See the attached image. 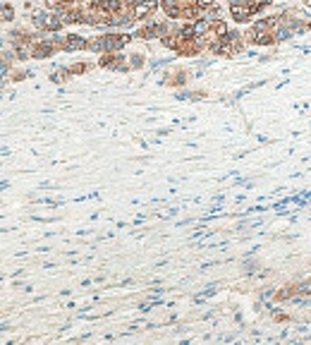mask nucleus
Listing matches in <instances>:
<instances>
[{
	"mask_svg": "<svg viewBox=\"0 0 311 345\" xmlns=\"http://www.w3.org/2000/svg\"><path fill=\"white\" fill-rule=\"evenodd\" d=\"M271 5V0H228L230 17L237 24H251L258 14L266 12Z\"/></svg>",
	"mask_w": 311,
	"mask_h": 345,
	"instance_id": "obj_1",
	"label": "nucleus"
},
{
	"mask_svg": "<svg viewBox=\"0 0 311 345\" xmlns=\"http://www.w3.org/2000/svg\"><path fill=\"white\" fill-rule=\"evenodd\" d=\"M129 41H132V36L127 31H106L101 36L89 39V48L86 51H94V53H118Z\"/></svg>",
	"mask_w": 311,
	"mask_h": 345,
	"instance_id": "obj_2",
	"label": "nucleus"
},
{
	"mask_svg": "<svg viewBox=\"0 0 311 345\" xmlns=\"http://www.w3.org/2000/svg\"><path fill=\"white\" fill-rule=\"evenodd\" d=\"M278 17H280V24H283V27L295 31V36H302V34L311 31V17L307 14V10L299 7V5L283 7V10L278 12Z\"/></svg>",
	"mask_w": 311,
	"mask_h": 345,
	"instance_id": "obj_3",
	"label": "nucleus"
},
{
	"mask_svg": "<svg viewBox=\"0 0 311 345\" xmlns=\"http://www.w3.org/2000/svg\"><path fill=\"white\" fill-rule=\"evenodd\" d=\"M244 46H247V41H244V34H240V31H235V29H228V34L220 39V41L211 48V53L218 58H235L240 56L244 51Z\"/></svg>",
	"mask_w": 311,
	"mask_h": 345,
	"instance_id": "obj_4",
	"label": "nucleus"
},
{
	"mask_svg": "<svg viewBox=\"0 0 311 345\" xmlns=\"http://www.w3.org/2000/svg\"><path fill=\"white\" fill-rule=\"evenodd\" d=\"M98 65L106 69H115V72H127L129 60H127V56H122V51H118V53H101Z\"/></svg>",
	"mask_w": 311,
	"mask_h": 345,
	"instance_id": "obj_5",
	"label": "nucleus"
},
{
	"mask_svg": "<svg viewBox=\"0 0 311 345\" xmlns=\"http://www.w3.org/2000/svg\"><path fill=\"white\" fill-rule=\"evenodd\" d=\"M60 48H62L65 53L86 51V48H89V39H84L79 34H67V36H60Z\"/></svg>",
	"mask_w": 311,
	"mask_h": 345,
	"instance_id": "obj_6",
	"label": "nucleus"
},
{
	"mask_svg": "<svg viewBox=\"0 0 311 345\" xmlns=\"http://www.w3.org/2000/svg\"><path fill=\"white\" fill-rule=\"evenodd\" d=\"M185 82H187V72H185V69L168 72V74H165V79H163V84H168V86H182Z\"/></svg>",
	"mask_w": 311,
	"mask_h": 345,
	"instance_id": "obj_7",
	"label": "nucleus"
},
{
	"mask_svg": "<svg viewBox=\"0 0 311 345\" xmlns=\"http://www.w3.org/2000/svg\"><path fill=\"white\" fill-rule=\"evenodd\" d=\"M127 60H129V69H139V68H144V56L141 53H132V56H127Z\"/></svg>",
	"mask_w": 311,
	"mask_h": 345,
	"instance_id": "obj_8",
	"label": "nucleus"
},
{
	"mask_svg": "<svg viewBox=\"0 0 311 345\" xmlns=\"http://www.w3.org/2000/svg\"><path fill=\"white\" fill-rule=\"evenodd\" d=\"M14 17V10L10 5H5V2H0V22H10Z\"/></svg>",
	"mask_w": 311,
	"mask_h": 345,
	"instance_id": "obj_9",
	"label": "nucleus"
},
{
	"mask_svg": "<svg viewBox=\"0 0 311 345\" xmlns=\"http://www.w3.org/2000/svg\"><path fill=\"white\" fill-rule=\"evenodd\" d=\"M89 68H91L89 63H74V65H69L67 69H69V74H84Z\"/></svg>",
	"mask_w": 311,
	"mask_h": 345,
	"instance_id": "obj_10",
	"label": "nucleus"
}]
</instances>
